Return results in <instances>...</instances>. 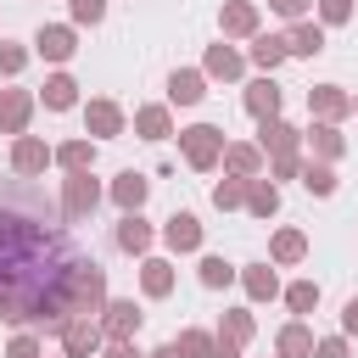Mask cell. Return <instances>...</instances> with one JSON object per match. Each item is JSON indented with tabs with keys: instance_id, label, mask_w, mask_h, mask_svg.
Listing matches in <instances>:
<instances>
[{
	"instance_id": "19",
	"label": "cell",
	"mask_w": 358,
	"mask_h": 358,
	"mask_svg": "<svg viewBox=\"0 0 358 358\" xmlns=\"http://www.w3.org/2000/svg\"><path fill=\"white\" fill-rule=\"evenodd\" d=\"M101 11H106V6H101V0H73V17H78V22H95V17H101Z\"/></svg>"
},
{
	"instance_id": "20",
	"label": "cell",
	"mask_w": 358,
	"mask_h": 358,
	"mask_svg": "<svg viewBox=\"0 0 358 358\" xmlns=\"http://www.w3.org/2000/svg\"><path fill=\"white\" fill-rule=\"evenodd\" d=\"M145 291H168V268H162V263L145 268Z\"/></svg>"
},
{
	"instance_id": "32",
	"label": "cell",
	"mask_w": 358,
	"mask_h": 358,
	"mask_svg": "<svg viewBox=\"0 0 358 358\" xmlns=\"http://www.w3.org/2000/svg\"><path fill=\"white\" fill-rule=\"evenodd\" d=\"M274 6H280V11H285V17H296V11H302V6H308V0H274Z\"/></svg>"
},
{
	"instance_id": "28",
	"label": "cell",
	"mask_w": 358,
	"mask_h": 358,
	"mask_svg": "<svg viewBox=\"0 0 358 358\" xmlns=\"http://www.w3.org/2000/svg\"><path fill=\"white\" fill-rule=\"evenodd\" d=\"M291 308H313V285H296L291 291Z\"/></svg>"
},
{
	"instance_id": "16",
	"label": "cell",
	"mask_w": 358,
	"mask_h": 358,
	"mask_svg": "<svg viewBox=\"0 0 358 358\" xmlns=\"http://www.w3.org/2000/svg\"><path fill=\"white\" fill-rule=\"evenodd\" d=\"M201 280H207V285H224V280H229V263H224V257H207V263H201Z\"/></svg>"
},
{
	"instance_id": "30",
	"label": "cell",
	"mask_w": 358,
	"mask_h": 358,
	"mask_svg": "<svg viewBox=\"0 0 358 358\" xmlns=\"http://www.w3.org/2000/svg\"><path fill=\"white\" fill-rule=\"evenodd\" d=\"M17 62H22V56H17V50H0V73H11V67H17Z\"/></svg>"
},
{
	"instance_id": "11",
	"label": "cell",
	"mask_w": 358,
	"mask_h": 358,
	"mask_svg": "<svg viewBox=\"0 0 358 358\" xmlns=\"http://www.w3.org/2000/svg\"><path fill=\"white\" fill-rule=\"evenodd\" d=\"M67 207H73V213L95 207V185H90V179H73V190H67Z\"/></svg>"
},
{
	"instance_id": "34",
	"label": "cell",
	"mask_w": 358,
	"mask_h": 358,
	"mask_svg": "<svg viewBox=\"0 0 358 358\" xmlns=\"http://www.w3.org/2000/svg\"><path fill=\"white\" fill-rule=\"evenodd\" d=\"M112 358H134V347H123V341H117V347H112Z\"/></svg>"
},
{
	"instance_id": "31",
	"label": "cell",
	"mask_w": 358,
	"mask_h": 358,
	"mask_svg": "<svg viewBox=\"0 0 358 358\" xmlns=\"http://www.w3.org/2000/svg\"><path fill=\"white\" fill-rule=\"evenodd\" d=\"M319 358H347V352H341V341H324V347H319Z\"/></svg>"
},
{
	"instance_id": "22",
	"label": "cell",
	"mask_w": 358,
	"mask_h": 358,
	"mask_svg": "<svg viewBox=\"0 0 358 358\" xmlns=\"http://www.w3.org/2000/svg\"><path fill=\"white\" fill-rule=\"evenodd\" d=\"M235 67H241V62H235V56H229V50H213V73H224V78H229V73H235Z\"/></svg>"
},
{
	"instance_id": "27",
	"label": "cell",
	"mask_w": 358,
	"mask_h": 358,
	"mask_svg": "<svg viewBox=\"0 0 358 358\" xmlns=\"http://www.w3.org/2000/svg\"><path fill=\"white\" fill-rule=\"evenodd\" d=\"M252 207L257 213H274V190H252Z\"/></svg>"
},
{
	"instance_id": "33",
	"label": "cell",
	"mask_w": 358,
	"mask_h": 358,
	"mask_svg": "<svg viewBox=\"0 0 358 358\" xmlns=\"http://www.w3.org/2000/svg\"><path fill=\"white\" fill-rule=\"evenodd\" d=\"M347 330H358V302H347Z\"/></svg>"
},
{
	"instance_id": "23",
	"label": "cell",
	"mask_w": 358,
	"mask_h": 358,
	"mask_svg": "<svg viewBox=\"0 0 358 358\" xmlns=\"http://www.w3.org/2000/svg\"><path fill=\"white\" fill-rule=\"evenodd\" d=\"M140 129H145V134H162L168 117H162V112H140Z\"/></svg>"
},
{
	"instance_id": "18",
	"label": "cell",
	"mask_w": 358,
	"mask_h": 358,
	"mask_svg": "<svg viewBox=\"0 0 358 358\" xmlns=\"http://www.w3.org/2000/svg\"><path fill=\"white\" fill-rule=\"evenodd\" d=\"M90 123H95L101 134H112V129H117V112H112V106H90Z\"/></svg>"
},
{
	"instance_id": "4",
	"label": "cell",
	"mask_w": 358,
	"mask_h": 358,
	"mask_svg": "<svg viewBox=\"0 0 358 358\" xmlns=\"http://www.w3.org/2000/svg\"><path fill=\"white\" fill-rule=\"evenodd\" d=\"M168 241H173V246H196V241H201V229H196V218H190V213H179V218L168 224Z\"/></svg>"
},
{
	"instance_id": "21",
	"label": "cell",
	"mask_w": 358,
	"mask_h": 358,
	"mask_svg": "<svg viewBox=\"0 0 358 358\" xmlns=\"http://www.w3.org/2000/svg\"><path fill=\"white\" fill-rule=\"evenodd\" d=\"M224 22H229V28H252V11H246V6H229Z\"/></svg>"
},
{
	"instance_id": "29",
	"label": "cell",
	"mask_w": 358,
	"mask_h": 358,
	"mask_svg": "<svg viewBox=\"0 0 358 358\" xmlns=\"http://www.w3.org/2000/svg\"><path fill=\"white\" fill-rule=\"evenodd\" d=\"M347 6H352V0H324V17H330V22H341V17H347Z\"/></svg>"
},
{
	"instance_id": "2",
	"label": "cell",
	"mask_w": 358,
	"mask_h": 358,
	"mask_svg": "<svg viewBox=\"0 0 358 358\" xmlns=\"http://www.w3.org/2000/svg\"><path fill=\"white\" fill-rule=\"evenodd\" d=\"M185 151H190L196 168H207L213 151H218V129H190V134H185Z\"/></svg>"
},
{
	"instance_id": "9",
	"label": "cell",
	"mask_w": 358,
	"mask_h": 358,
	"mask_svg": "<svg viewBox=\"0 0 358 358\" xmlns=\"http://www.w3.org/2000/svg\"><path fill=\"white\" fill-rule=\"evenodd\" d=\"M173 101H201V78L196 73H173Z\"/></svg>"
},
{
	"instance_id": "6",
	"label": "cell",
	"mask_w": 358,
	"mask_h": 358,
	"mask_svg": "<svg viewBox=\"0 0 358 358\" xmlns=\"http://www.w3.org/2000/svg\"><path fill=\"white\" fill-rule=\"evenodd\" d=\"M106 324H112V336H129V330L140 324V313H134V302H112V319H106Z\"/></svg>"
},
{
	"instance_id": "25",
	"label": "cell",
	"mask_w": 358,
	"mask_h": 358,
	"mask_svg": "<svg viewBox=\"0 0 358 358\" xmlns=\"http://www.w3.org/2000/svg\"><path fill=\"white\" fill-rule=\"evenodd\" d=\"M274 252H280V257H296V252H302V235H280Z\"/></svg>"
},
{
	"instance_id": "24",
	"label": "cell",
	"mask_w": 358,
	"mask_h": 358,
	"mask_svg": "<svg viewBox=\"0 0 358 358\" xmlns=\"http://www.w3.org/2000/svg\"><path fill=\"white\" fill-rule=\"evenodd\" d=\"M263 140H274V145L285 151V145H291V129H285V123H268V129H263Z\"/></svg>"
},
{
	"instance_id": "10",
	"label": "cell",
	"mask_w": 358,
	"mask_h": 358,
	"mask_svg": "<svg viewBox=\"0 0 358 358\" xmlns=\"http://www.w3.org/2000/svg\"><path fill=\"white\" fill-rule=\"evenodd\" d=\"M140 196H145V179L123 173V179H117V201H123V207H140Z\"/></svg>"
},
{
	"instance_id": "13",
	"label": "cell",
	"mask_w": 358,
	"mask_h": 358,
	"mask_svg": "<svg viewBox=\"0 0 358 358\" xmlns=\"http://www.w3.org/2000/svg\"><path fill=\"white\" fill-rule=\"evenodd\" d=\"M319 45H324V39H319V28H296V34H291V50H296V56H313Z\"/></svg>"
},
{
	"instance_id": "1",
	"label": "cell",
	"mask_w": 358,
	"mask_h": 358,
	"mask_svg": "<svg viewBox=\"0 0 358 358\" xmlns=\"http://www.w3.org/2000/svg\"><path fill=\"white\" fill-rule=\"evenodd\" d=\"M101 296V268L84 263L34 185H0V319H62Z\"/></svg>"
},
{
	"instance_id": "12",
	"label": "cell",
	"mask_w": 358,
	"mask_h": 358,
	"mask_svg": "<svg viewBox=\"0 0 358 358\" xmlns=\"http://www.w3.org/2000/svg\"><path fill=\"white\" fill-rule=\"evenodd\" d=\"M145 235H151V229H145L140 218H123V229H117V241H123L129 252H140V246H145Z\"/></svg>"
},
{
	"instance_id": "14",
	"label": "cell",
	"mask_w": 358,
	"mask_h": 358,
	"mask_svg": "<svg viewBox=\"0 0 358 358\" xmlns=\"http://www.w3.org/2000/svg\"><path fill=\"white\" fill-rule=\"evenodd\" d=\"M252 56H257L263 67H274V62L285 56V39H257V45H252Z\"/></svg>"
},
{
	"instance_id": "35",
	"label": "cell",
	"mask_w": 358,
	"mask_h": 358,
	"mask_svg": "<svg viewBox=\"0 0 358 358\" xmlns=\"http://www.w3.org/2000/svg\"><path fill=\"white\" fill-rule=\"evenodd\" d=\"M157 358H179V352H173V347H162V352H157Z\"/></svg>"
},
{
	"instance_id": "3",
	"label": "cell",
	"mask_w": 358,
	"mask_h": 358,
	"mask_svg": "<svg viewBox=\"0 0 358 358\" xmlns=\"http://www.w3.org/2000/svg\"><path fill=\"white\" fill-rule=\"evenodd\" d=\"M39 50H45V56H56V62H62V56H67V50H73V34H67V28H45V34H39Z\"/></svg>"
},
{
	"instance_id": "17",
	"label": "cell",
	"mask_w": 358,
	"mask_h": 358,
	"mask_svg": "<svg viewBox=\"0 0 358 358\" xmlns=\"http://www.w3.org/2000/svg\"><path fill=\"white\" fill-rule=\"evenodd\" d=\"M280 352H285V358H302V352H308V336H302V330H285V336H280Z\"/></svg>"
},
{
	"instance_id": "26",
	"label": "cell",
	"mask_w": 358,
	"mask_h": 358,
	"mask_svg": "<svg viewBox=\"0 0 358 358\" xmlns=\"http://www.w3.org/2000/svg\"><path fill=\"white\" fill-rule=\"evenodd\" d=\"M308 190H319V196H324V190H330V173H324V168H313V173H308Z\"/></svg>"
},
{
	"instance_id": "15",
	"label": "cell",
	"mask_w": 358,
	"mask_h": 358,
	"mask_svg": "<svg viewBox=\"0 0 358 358\" xmlns=\"http://www.w3.org/2000/svg\"><path fill=\"white\" fill-rule=\"evenodd\" d=\"M45 101H50V106H73V84H67V78H50V84H45Z\"/></svg>"
},
{
	"instance_id": "5",
	"label": "cell",
	"mask_w": 358,
	"mask_h": 358,
	"mask_svg": "<svg viewBox=\"0 0 358 358\" xmlns=\"http://www.w3.org/2000/svg\"><path fill=\"white\" fill-rule=\"evenodd\" d=\"M246 101H252V112H257V117H268V112L280 106V90H274V84H252V95H246Z\"/></svg>"
},
{
	"instance_id": "7",
	"label": "cell",
	"mask_w": 358,
	"mask_h": 358,
	"mask_svg": "<svg viewBox=\"0 0 358 358\" xmlns=\"http://www.w3.org/2000/svg\"><path fill=\"white\" fill-rule=\"evenodd\" d=\"M95 341H101V336H95V324H73V330H67V352H73V358H84Z\"/></svg>"
},
{
	"instance_id": "8",
	"label": "cell",
	"mask_w": 358,
	"mask_h": 358,
	"mask_svg": "<svg viewBox=\"0 0 358 358\" xmlns=\"http://www.w3.org/2000/svg\"><path fill=\"white\" fill-rule=\"evenodd\" d=\"M17 168H22V173L45 168V145H39V140H22V145H17Z\"/></svg>"
}]
</instances>
